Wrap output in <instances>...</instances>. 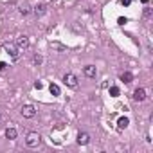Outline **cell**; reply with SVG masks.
Returning a JSON list of instances; mask_svg holds the SVG:
<instances>
[{"label":"cell","mask_w":153,"mask_h":153,"mask_svg":"<svg viewBox=\"0 0 153 153\" xmlns=\"http://www.w3.org/2000/svg\"><path fill=\"white\" fill-rule=\"evenodd\" d=\"M40 141H42L40 133H36V131H31V133H27V139H25V144H27L29 148H36V146L40 144Z\"/></svg>","instance_id":"1"},{"label":"cell","mask_w":153,"mask_h":153,"mask_svg":"<svg viewBox=\"0 0 153 153\" xmlns=\"http://www.w3.org/2000/svg\"><path fill=\"white\" fill-rule=\"evenodd\" d=\"M63 83L69 86V88H78V78L72 74V72H67L63 76Z\"/></svg>","instance_id":"2"},{"label":"cell","mask_w":153,"mask_h":153,"mask_svg":"<svg viewBox=\"0 0 153 153\" xmlns=\"http://www.w3.org/2000/svg\"><path fill=\"white\" fill-rule=\"evenodd\" d=\"M5 51H7V54H9L13 59H18L20 52H18V47H16L15 43H5Z\"/></svg>","instance_id":"3"},{"label":"cell","mask_w":153,"mask_h":153,"mask_svg":"<svg viewBox=\"0 0 153 153\" xmlns=\"http://www.w3.org/2000/svg\"><path fill=\"white\" fill-rule=\"evenodd\" d=\"M22 115H24V117H27V119L34 117V115H36L34 106H32V104H25V106H22Z\"/></svg>","instance_id":"4"},{"label":"cell","mask_w":153,"mask_h":153,"mask_svg":"<svg viewBox=\"0 0 153 153\" xmlns=\"http://www.w3.org/2000/svg\"><path fill=\"white\" fill-rule=\"evenodd\" d=\"M16 47H18V51H24V49H27L29 47V38L27 36H18V40H16Z\"/></svg>","instance_id":"5"},{"label":"cell","mask_w":153,"mask_h":153,"mask_svg":"<svg viewBox=\"0 0 153 153\" xmlns=\"http://www.w3.org/2000/svg\"><path fill=\"white\" fill-rule=\"evenodd\" d=\"M32 13H34L36 16H43L45 13H47V5L45 4H36L34 7H32Z\"/></svg>","instance_id":"6"},{"label":"cell","mask_w":153,"mask_h":153,"mask_svg":"<svg viewBox=\"0 0 153 153\" xmlns=\"http://www.w3.org/2000/svg\"><path fill=\"white\" fill-rule=\"evenodd\" d=\"M83 74H85L86 78H96L97 69L94 67V65H86V67H83Z\"/></svg>","instance_id":"7"},{"label":"cell","mask_w":153,"mask_h":153,"mask_svg":"<svg viewBox=\"0 0 153 153\" xmlns=\"http://www.w3.org/2000/svg\"><path fill=\"white\" fill-rule=\"evenodd\" d=\"M88 142H90V135H88V133H85V131H79V133H78V144L86 146Z\"/></svg>","instance_id":"8"},{"label":"cell","mask_w":153,"mask_h":153,"mask_svg":"<svg viewBox=\"0 0 153 153\" xmlns=\"http://www.w3.org/2000/svg\"><path fill=\"white\" fill-rule=\"evenodd\" d=\"M133 99H135V101H139V103L144 101V99H146V90H144V88H135V92H133Z\"/></svg>","instance_id":"9"},{"label":"cell","mask_w":153,"mask_h":153,"mask_svg":"<svg viewBox=\"0 0 153 153\" xmlns=\"http://www.w3.org/2000/svg\"><path fill=\"white\" fill-rule=\"evenodd\" d=\"M18 11H20V15H29V13H31V5L24 0V2L18 4Z\"/></svg>","instance_id":"10"},{"label":"cell","mask_w":153,"mask_h":153,"mask_svg":"<svg viewBox=\"0 0 153 153\" xmlns=\"http://www.w3.org/2000/svg\"><path fill=\"white\" fill-rule=\"evenodd\" d=\"M121 81L123 83H131V81H133V74H131V72H123V74H121Z\"/></svg>","instance_id":"11"},{"label":"cell","mask_w":153,"mask_h":153,"mask_svg":"<svg viewBox=\"0 0 153 153\" xmlns=\"http://www.w3.org/2000/svg\"><path fill=\"white\" fill-rule=\"evenodd\" d=\"M128 124H130L128 117H119V121H117V128H119V130H124Z\"/></svg>","instance_id":"12"},{"label":"cell","mask_w":153,"mask_h":153,"mask_svg":"<svg viewBox=\"0 0 153 153\" xmlns=\"http://www.w3.org/2000/svg\"><path fill=\"white\" fill-rule=\"evenodd\" d=\"M5 137H7L9 141L16 139V130H15V128H7V130H5Z\"/></svg>","instance_id":"13"},{"label":"cell","mask_w":153,"mask_h":153,"mask_svg":"<svg viewBox=\"0 0 153 153\" xmlns=\"http://www.w3.org/2000/svg\"><path fill=\"white\" fill-rule=\"evenodd\" d=\"M49 90H51V94H52V96H59V94H61V90H59V86H58V85H54V83H51Z\"/></svg>","instance_id":"14"},{"label":"cell","mask_w":153,"mask_h":153,"mask_svg":"<svg viewBox=\"0 0 153 153\" xmlns=\"http://www.w3.org/2000/svg\"><path fill=\"white\" fill-rule=\"evenodd\" d=\"M108 92H110V96H112V97H117V96H119V88H117V86H110Z\"/></svg>","instance_id":"15"},{"label":"cell","mask_w":153,"mask_h":153,"mask_svg":"<svg viewBox=\"0 0 153 153\" xmlns=\"http://www.w3.org/2000/svg\"><path fill=\"white\" fill-rule=\"evenodd\" d=\"M42 61H43V58L40 56V54H34V56H32V63H34V65H40Z\"/></svg>","instance_id":"16"},{"label":"cell","mask_w":153,"mask_h":153,"mask_svg":"<svg viewBox=\"0 0 153 153\" xmlns=\"http://www.w3.org/2000/svg\"><path fill=\"white\" fill-rule=\"evenodd\" d=\"M51 47L52 49H58V51H65V47H63L61 43H51Z\"/></svg>","instance_id":"17"},{"label":"cell","mask_w":153,"mask_h":153,"mask_svg":"<svg viewBox=\"0 0 153 153\" xmlns=\"http://www.w3.org/2000/svg\"><path fill=\"white\" fill-rule=\"evenodd\" d=\"M144 16H146V18L151 16V9H150V7H144Z\"/></svg>","instance_id":"18"},{"label":"cell","mask_w":153,"mask_h":153,"mask_svg":"<svg viewBox=\"0 0 153 153\" xmlns=\"http://www.w3.org/2000/svg\"><path fill=\"white\" fill-rule=\"evenodd\" d=\"M5 69H7V65H5L4 61H0V72H4Z\"/></svg>","instance_id":"19"},{"label":"cell","mask_w":153,"mask_h":153,"mask_svg":"<svg viewBox=\"0 0 153 153\" xmlns=\"http://www.w3.org/2000/svg\"><path fill=\"white\" fill-rule=\"evenodd\" d=\"M121 4H123V5H130L131 0H121Z\"/></svg>","instance_id":"20"},{"label":"cell","mask_w":153,"mask_h":153,"mask_svg":"<svg viewBox=\"0 0 153 153\" xmlns=\"http://www.w3.org/2000/svg\"><path fill=\"white\" fill-rule=\"evenodd\" d=\"M42 86H43V85L40 83V81H36V83H34V88H42Z\"/></svg>","instance_id":"21"},{"label":"cell","mask_w":153,"mask_h":153,"mask_svg":"<svg viewBox=\"0 0 153 153\" xmlns=\"http://www.w3.org/2000/svg\"><path fill=\"white\" fill-rule=\"evenodd\" d=\"M141 2H142V4H148V0H141Z\"/></svg>","instance_id":"22"},{"label":"cell","mask_w":153,"mask_h":153,"mask_svg":"<svg viewBox=\"0 0 153 153\" xmlns=\"http://www.w3.org/2000/svg\"><path fill=\"white\" fill-rule=\"evenodd\" d=\"M0 117H2V115H0Z\"/></svg>","instance_id":"23"}]
</instances>
